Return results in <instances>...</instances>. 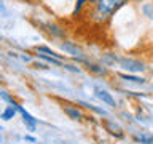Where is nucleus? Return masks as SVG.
Here are the masks:
<instances>
[{"label": "nucleus", "mask_w": 153, "mask_h": 144, "mask_svg": "<svg viewBox=\"0 0 153 144\" xmlns=\"http://www.w3.org/2000/svg\"><path fill=\"white\" fill-rule=\"evenodd\" d=\"M61 50L64 51V53H67V55H70L75 61H78V62H88L85 51L81 50V48L76 45V43H74V42L64 40V42L61 43Z\"/></svg>", "instance_id": "1"}, {"label": "nucleus", "mask_w": 153, "mask_h": 144, "mask_svg": "<svg viewBox=\"0 0 153 144\" xmlns=\"http://www.w3.org/2000/svg\"><path fill=\"white\" fill-rule=\"evenodd\" d=\"M117 64H120V67H123L124 70L131 72V74H139V72H143L147 69L142 61L132 59V58H126V56H118Z\"/></svg>", "instance_id": "2"}, {"label": "nucleus", "mask_w": 153, "mask_h": 144, "mask_svg": "<svg viewBox=\"0 0 153 144\" xmlns=\"http://www.w3.org/2000/svg\"><path fill=\"white\" fill-rule=\"evenodd\" d=\"M129 0H99L97 3H96V7H97L100 11L107 13L108 16H112V14L117 11L118 8H121L124 3H128Z\"/></svg>", "instance_id": "3"}, {"label": "nucleus", "mask_w": 153, "mask_h": 144, "mask_svg": "<svg viewBox=\"0 0 153 144\" xmlns=\"http://www.w3.org/2000/svg\"><path fill=\"white\" fill-rule=\"evenodd\" d=\"M14 104V103H13ZM16 106V109H18V112H21V115H22V120H24V123H26V127H27V130L29 131H35V128H37V120L32 117L30 114L27 112L26 109H22L21 106H18V104H14Z\"/></svg>", "instance_id": "4"}, {"label": "nucleus", "mask_w": 153, "mask_h": 144, "mask_svg": "<svg viewBox=\"0 0 153 144\" xmlns=\"http://www.w3.org/2000/svg\"><path fill=\"white\" fill-rule=\"evenodd\" d=\"M96 98H99L102 103H105L107 106H110V107H115L117 106V101L113 99V96L107 93L105 90H96Z\"/></svg>", "instance_id": "5"}, {"label": "nucleus", "mask_w": 153, "mask_h": 144, "mask_svg": "<svg viewBox=\"0 0 153 144\" xmlns=\"http://www.w3.org/2000/svg\"><path fill=\"white\" fill-rule=\"evenodd\" d=\"M35 51L37 53H42V55H48V56H53V58H57V59H64L62 55H57L54 50H51L50 46H45V45H40V46H35Z\"/></svg>", "instance_id": "6"}, {"label": "nucleus", "mask_w": 153, "mask_h": 144, "mask_svg": "<svg viewBox=\"0 0 153 144\" xmlns=\"http://www.w3.org/2000/svg\"><path fill=\"white\" fill-rule=\"evenodd\" d=\"M45 27H46V31L50 32L51 35H54V37H64V35H65L64 29H61L59 26H56V24L48 22V24H45Z\"/></svg>", "instance_id": "7"}, {"label": "nucleus", "mask_w": 153, "mask_h": 144, "mask_svg": "<svg viewBox=\"0 0 153 144\" xmlns=\"http://www.w3.org/2000/svg\"><path fill=\"white\" fill-rule=\"evenodd\" d=\"M86 66H88V70H91V72H94V74H97V75H105L107 74V69L105 67H102V66H99V64H94V62H85Z\"/></svg>", "instance_id": "8"}, {"label": "nucleus", "mask_w": 153, "mask_h": 144, "mask_svg": "<svg viewBox=\"0 0 153 144\" xmlns=\"http://www.w3.org/2000/svg\"><path fill=\"white\" fill-rule=\"evenodd\" d=\"M120 77H121L124 82H131V83H137V85H143V83H145V79L131 75V74H120Z\"/></svg>", "instance_id": "9"}, {"label": "nucleus", "mask_w": 153, "mask_h": 144, "mask_svg": "<svg viewBox=\"0 0 153 144\" xmlns=\"http://www.w3.org/2000/svg\"><path fill=\"white\" fill-rule=\"evenodd\" d=\"M64 112L69 115L70 118H74V120H80L81 118V112L76 107H72V106H67V107H64Z\"/></svg>", "instance_id": "10"}, {"label": "nucleus", "mask_w": 153, "mask_h": 144, "mask_svg": "<svg viewBox=\"0 0 153 144\" xmlns=\"http://www.w3.org/2000/svg\"><path fill=\"white\" fill-rule=\"evenodd\" d=\"M40 59H43L45 62H50V64H54V66H64V62L61 59H57V58H53V56H48V55H42V53H38L37 55Z\"/></svg>", "instance_id": "11"}, {"label": "nucleus", "mask_w": 153, "mask_h": 144, "mask_svg": "<svg viewBox=\"0 0 153 144\" xmlns=\"http://www.w3.org/2000/svg\"><path fill=\"white\" fill-rule=\"evenodd\" d=\"M16 110H18V109H16V106H14V104L8 106V107L2 112V118H3V120H10V118H13L14 115H16Z\"/></svg>", "instance_id": "12"}, {"label": "nucleus", "mask_w": 153, "mask_h": 144, "mask_svg": "<svg viewBox=\"0 0 153 144\" xmlns=\"http://www.w3.org/2000/svg\"><path fill=\"white\" fill-rule=\"evenodd\" d=\"M140 10H142L143 16H147L148 19H153V3H143Z\"/></svg>", "instance_id": "13"}, {"label": "nucleus", "mask_w": 153, "mask_h": 144, "mask_svg": "<svg viewBox=\"0 0 153 144\" xmlns=\"http://www.w3.org/2000/svg\"><path fill=\"white\" fill-rule=\"evenodd\" d=\"M102 62H104V64L112 66V64H115V62H118V56H115L113 53H107V55L102 58Z\"/></svg>", "instance_id": "14"}, {"label": "nucleus", "mask_w": 153, "mask_h": 144, "mask_svg": "<svg viewBox=\"0 0 153 144\" xmlns=\"http://www.w3.org/2000/svg\"><path fill=\"white\" fill-rule=\"evenodd\" d=\"M137 142L140 144H153V136H145V134H137V136H134Z\"/></svg>", "instance_id": "15"}, {"label": "nucleus", "mask_w": 153, "mask_h": 144, "mask_svg": "<svg viewBox=\"0 0 153 144\" xmlns=\"http://www.w3.org/2000/svg\"><path fill=\"white\" fill-rule=\"evenodd\" d=\"M78 104H81V106H85L86 109H91V110H94V112H97V114H100V115H105V114H107V112H105V110H102V109H99V107H96V106H93V104L83 103V101H80Z\"/></svg>", "instance_id": "16"}, {"label": "nucleus", "mask_w": 153, "mask_h": 144, "mask_svg": "<svg viewBox=\"0 0 153 144\" xmlns=\"http://www.w3.org/2000/svg\"><path fill=\"white\" fill-rule=\"evenodd\" d=\"M88 2V0H76V3H75V8H74V16H76L80 11H81V8H83V5Z\"/></svg>", "instance_id": "17"}, {"label": "nucleus", "mask_w": 153, "mask_h": 144, "mask_svg": "<svg viewBox=\"0 0 153 144\" xmlns=\"http://www.w3.org/2000/svg\"><path fill=\"white\" fill-rule=\"evenodd\" d=\"M64 67H65V69H69V70H72V72H76V74H80V72H81V70L78 69V67H75V66H69V64H65Z\"/></svg>", "instance_id": "18"}, {"label": "nucleus", "mask_w": 153, "mask_h": 144, "mask_svg": "<svg viewBox=\"0 0 153 144\" xmlns=\"http://www.w3.org/2000/svg\"><path fill=\"white\" fill-rule=\"evenodd\" d=\"M24 139H26V141H32V142L35 141V139H33L32 136H24Z\"/></svg>", "instance_id": "19"}, {"label": "nucleus", "mask_w": 153, "mask_h": 144, "mask_svg": "<svg viewBox=\"0 0 153 144\" xmlns=\"http://www.w3.org/2000/svg\"><path fill=\"white\" fill-rule=\"evenodd\" d=\"M89 2H91V3H93V5H96V3H97V2H99V0H89Z\"/></svg>", "instance_id": "20"}]
</instances>
